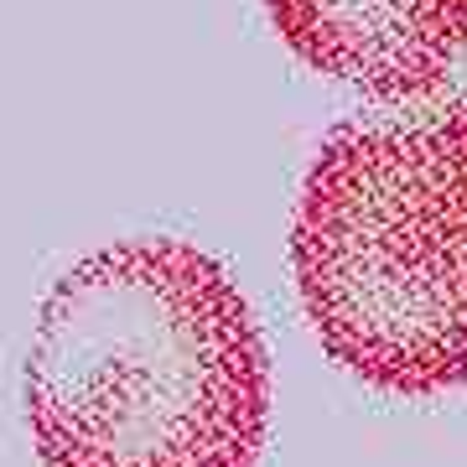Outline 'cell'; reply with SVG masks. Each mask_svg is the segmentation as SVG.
Listing matches in <instances>:
<instances>
[{"instance_id": "6da1fadb", "label": "cell", "mask_w": 467, "mask_h": 467, "mask_svg": "<svg viewBox=\"0 0 467 467\" xmlns=\"http://www.w3.org/2000/svg\"><path fill=\"white\" fill-rule=\"evenodd\" d=\"M270 374L250 301L182 239H125L36 312L26 426L47 467H254Z\"/></svg>"}, {"instance_id": "7a4b0ae2", "label": "cell", "mask_w": 467, "mask_h": 467, "mask_svg": "<svg viewBox=\"0 0 467 467\" xmlns=\"http://www.w3.org/2000/svg\"><path fill=\"white\" fill-rule=\"evenodd\" d=\"M322 353L374 389L467 384V94L322 140L291 229Z\"/></svg>"}, {"instance_id": "3957f363", "label": "cell", "mask_w": 467, "mask_h": 467, "mask_svg": "<svg viewBox=\"0 0 467 467\" xmlns=\"http://www.w3.org/2000/svg\"><path fill=\"white\" fill-rule=\"evenodd\" d=\"M306 67L368 99H420L467 52V0H265Z\"/></svg>"}]
</instances>
